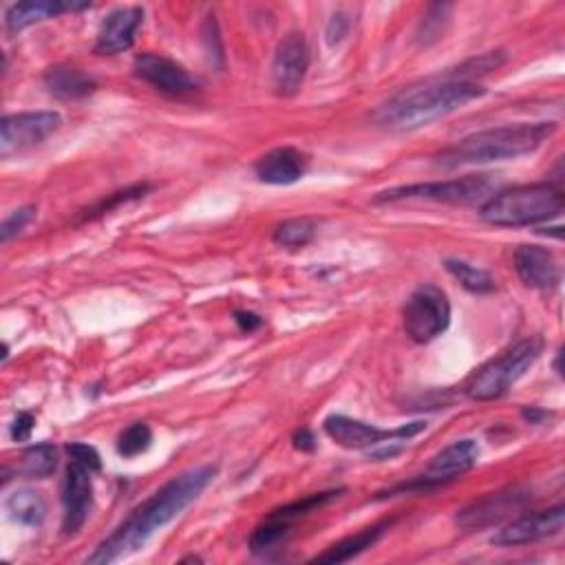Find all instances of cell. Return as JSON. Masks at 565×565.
<instances>
[{"instance_id": "obj_1", "label": "cell", "mask_w": 565, "mask_h": 565, "mask_svg": "<svg viewBox=\"0 0 565 565\" xmlns=\"http://www.w3.org/2000/svg\"><path fill=\"white\" fill-rule=\"evenodd\" d=\"M216 477V466H196L163 483L141 501L86 558L90 565H106L137 552L159 527L181 514Z\"/></svg>"}, {"instance_id": "obj_2", "label": "cell", "mask_w": 565, "mask_h": 565, "mask_svg": "<svg viewBox=\"0 0 565 565\" xmlns=\"http://www.w3.org/2000/svg\"><path fill=\"white\" fill-rule=\"evenodd\" d=\"M483 93L472 79H430L388 97L373 113V121L391 130H417L459 110Z\"/></svg>"}, {"instance_id": "obj_3", "label": "cell", "mask_w": 565, "mask_h": 565, "mask_svg": "<svg viewBox=\"0 0 565 565\" xmlns=\"http://www.w3.org/2000/svg\"><path fill=\"white\" fill-rule=\"evenodd\" d=\"M556 132V121H521L472 132L446 148L437 163L446 168L481 166L525 157L539 150Z\"/></svg>"}, {"instance_id": "obj_4", "label": "cell", "mask_w": 565, "mask_h": 565, "mask_svg": "<svg viewBox=\"0 0 565 565\" xmlns=\"http://www.w3.org/2000/svg\"><path fill=\"white\" fill-rule=\"evenodd\" d=\"M563 190L550 181L499 190L486 199L479 214L499 227H523L545 223L563 212Z\"/></svg>"}, {"instance_id": "obj_5", "label": "cell", "mask_w": 565, "mask_h": 565, "mask_svg": "<svg viewBox=\"0 0 565 565\" xmlns=\"http://www.w3.org/2000/svg\"><path fill=\"white\" fill-rule=\"evenodd\" d=\"M541 338H525L481 364L466 382V395L477 402L503 397L541 355Z\"/></svg>"}, {"instance_id": "obj_6", "label": "cell", "mask_w": 565, "mask_h": 565, "mask_svg": "<svg viewBox=\"0 0 565 565\" xmlns=\"http://www.w3.org/2000/svg\"><path fill=\"white\" fill-rule=\"evenodd\" d=\"M402 322L406 335L417 344L441 335L450 324V300L446 291L433 282L419 285L404 302Z\"/></svg>"}, {"instance_id": "obj_7", "label": "cell", "mask_w": 565, "mask_h": 565, "mask_svg": "<svg viewBox=\"0 0 565 565\" xmlns=\"http://www.w3.org/2000/svg\"><path fill=\"white\" fill-rule=\"evenodd\" d=\"M490 190H492L490 174H466L461 179L388 188V190L377 192L375 201L426 199V201H444V203H475V201L483 199L486 194H490Z\"/></svg>"}, {"instance_id": "obj_8", "label": "cell", "mask_w": 565, "mask_h": 565, "mask_svg": "<svg viewBox=\"0 0 565 565\" xmlns=\"http://www.w3.org/2000/svg\"><path fill=\"white\" fill-rule=\"evenodd\" d=\"M424 428H426V422L422 419L402 424L397 428H377L373 424H366L362 419H353L347 415H329L322 422V430L327 433V437L349 450H371L384 441H406L417 433H422Z\"/></svg>"}, {"instance_id": "obj_9", "label": "cell", "mask_w": 565, "mask_h": 565, "mask_svg": "<svg viewBox=\"0 0 565 565\" xmlns=\"http://www.w3.org/2000/svg\"><path fill=\"white\" fill-rule=\"evenodd\" d=\"M532 501V492L525 486H510L490 494H483L468 505H463L455 523L463 530H483L490 525H497L516 512H523L525 505Z\"/></svg>"}, {"instance_id": "obj_10", "label": "cell", "mask_w": 565, "mask_h": 565, "mask_svg": "<svg viewBox=\"0 0 565 565\" xmlns=\"http://www.w3.org/2000/svg\"><path fill=\"white\" fill-rule=\"evenodd\" d=\"M60 124L62 117L55 110H24L4 115L0 121V154L7 159L42 143L60 128Z\"/></svg>"}, {"instance_id": "obj_11", "label": "cell", "mask_w": 565, "mask_h": 565, "mask_svg": "<svg viewBox=\"0 0 565 565\" xmlns=\"http://www.w3.org/2000/svg\"><path fill=\"white\" fill-rule=\"evenodd\" d=\"M93 472L86 463L68 459L62 481V534L73 536L93 510Z\"/></svg>"}, {"instance_id": "obj_12", "label": "cell", "mask_w": 565, "mask_h": 565, "mask_svg": "<svg viewBox=\"0 0 565 565\" xmlns=\"http://www.w3.org/2000/svg\"><path fill=\"white\" fill-rule=\"evenodd\" d=\"M309 68V46L302 33H287L274 53L271 60V84L274 90L282 97H291L300 90L302 79Z\"/></svg>"}, {"instance_id": "obj_13", "label": "cell", "mask_w": 565, "mask_h": 565, "mask_svg": "<svg viewBox=\"0 0 565 565\" xmlns=\"http://www.w3.org/2000/svg\"><path fill=\"white\" fill-rule=\"evenodd\" d=\"M565 523V508L552 505L539 512H527V514H519L514 516L510 523H505L501 530H497V534L490 539L492 545L499 547H512V545H525V543H534L547 536H554L563 530Z\"/></svg>"}, {"instance_id": "obj_14", "label": "cell", "mask_w": 565, "mask_h": 565, "mask_svg": "<svg viewBox=\"0 0 565 565\" xmlns=\"http://www.w3.org/2000/svg\"><path fill=\"white\" fill-rule=\"evenodd\" d=\"M479 459V446L475 439H457L452 444H448L446 448H441L430 463L426 466V470L408 486L411 488H435L441 486L446 481H452L457 477H461L463 472H468Z\"/></svg>"}, {"instance_id": "obj_15", "label": "cell", "mask_w": 565, "mask_h": 565, "mask_svg": "<svg viewBox=\"0 0 565 565\" xmlns=\"http://www.w3.org/2000/svg\"><path fill=\"white\" fill-rule=\"evenodd\" d=\"M132 71L139 79L166 95H185L196 90L194 77L181 64L159 53H139L132 62Z\"/></svg>"}, {"instance_id": "obj_16", "label": "cell", "mask_w": 565, "mask_h": 565, "mask_svg": "<svg viewBox=\"0 0 565 565\" xmlns=\"http://www.w3.org/2000/svg\"><path fill=\"white\" fill-rule=\"evenodd\" d=\"M514 269L523 285L532 289L554 291L561 285V265L547 247L519 245L514 249Z\"/></svg>"}, {"instance_id": "obj_17", "label": "cell", "mask_w": 565, "mask_h": 565, "mask_svg": "<svg viewBox=\"0 0 565 565\" xmlns=\"http://www.w3.org/2000/svg\"><path fill=\"white\" fill-rule=\"evenodd\" d=\"M141 22H143L141 7H119V9L110 11L99 26L95 53L115 55V53L130 49Z\"/></svg>"}, {"instance_id": "obj_18", "label": "cell", "mask_w": 565, "mask_h": 565, "mask_svg": "<svg viewBox=\"0 0 565 565\" xmlns=\"http://www.w3.org/2000/svg\"><path fill=\"white\" fill-rule=\"evenodd\" d=\"M307 166H309V157L302 150L294 146H280L265 152L254 163V172L263 183L289 185L302 179V174L307 172Z\"/></svg>"}, {"instance_id": "obj_19", "label": "cell", "mask_w": 565, "mask_h": 565, "mask_svg": "<svg viewBox=\"0 0 565 565\" xmlns=\"http://www.w3.org/2000/svg\"><path fill=\"white\" fill-rule=\"evenodd\" d=\"M90 9L88 2H66V0H26V2H15L7 9L4 13V29L7 33L15 35L24 31L31 24H38L42 20L57 18L62 13H73Z\"/></svg>"}, {"instance_id": "obj_20", "label": "cell", "mask_w": 565, "mask_h": 565, "mask_svg": "<svg viewBox=\"0 0 565 565\" xmlns=\"http://www.w3.org/2000/svg\"><path fill=\"white\" fill-rule=\"evenodd\" d=\"M44 88L57 97V99H84L95 93L97 84L90 75H86L82 68L68 66V64H55L46 68L44 73Z\"/></svg>"}, {"instance_id": "obj_21", "label": "cell", "mask_w": 565, "mask_h": 565, "mask_svg": "<svg viewBox=\"0 0 565 565\" xmlns=\"http://www.w3.org/2000/svg\"><path fill=\"white\" fill-rule=\"evenodd\" d=\"M391 525V521H382V523H373L351 536H344L342 541L329 545L322 554H318L313 558V563H347L353 556L362 554L364 550L373 547L377 543V539L386 532V527Z\"/></svg>"}, {"instance_id": "obj_22", "label": "cell", "mask_w": 565, "mask_h": 565, "mask_svg": "<svg viewBox=\"0 0 565 565\" xmlns=\"http://www.w3.org/2000/svg\"><path fill=\"white\" fill-rule=\"evenodd\" d=\"M4 505L13 521L29 525V527H38L46 516V503H44L42 494L31 488H20V490L11 492L7 497Z\"/></svg>"}, {"instance_id": "obj_23", "label": "cell", "mask_w": 565, "mask_h": 565, "mask_svg": "<svg viewBox=\"0 0 565 565\" xmlns=\"http://www.w3.org/2000/svg\"><path fill=\"white\" fill-rule=\"evenodd\" d=\"M55 468H57V448L51 441H40L22 450L15 472L44 479V477H51Z\"/></svg>"}, {"instance_id": "obj_24", "label": "cell", "mask_w": 565, "mask_h": 565, "mask_svg": "<svg viewBox=\"0 0 565 565\" xmlns=\"http://www.w3.org/2000/svg\"><path fill=\"white\" fill-rule=\"evenodd\" d=\"M318 234V221L311 216H294V218H285L282 223H278L274 227V243L280 247H305L309 245Z\"/></svg>"}, {"instance_id": "obj_25", "label": "cell", "mask_w": 565, "mask_h": 565, "mask_svg": "<svg viewBox=\"0 0 565 565\" xmlns=\"http://www.w3.org/2000/svg\"><path fill=\"white\" fill-rule=\"evenodd\" d=\"M291 525L294 523H289L285 519L267 514L265 521L254 527V532L249 536V550L258 556L269 554L271 550H276L278 545H282L287 541V536L291 534Z\"/></svg>"}, {"instance_id": "obj_26", "label": "cell", "mask_w": 565, "mask_h": 565, "mask_svg": "<svg viewBox=\"0 0 565 565\" xmlns=\"http://www.w3.org/2000/svg\"><path fill=\"white\" fill-rule=\"evenodd\" d=\"M444 265L461 282V287L472 291V294H490L497 287L494 278L490 276V271H486L483 267H477V265H472L468 260L448 258Z\"/></svg>"}, {"instance_id": "obj_27", "label": "cell", "mask_w": 565, "mask_h": 565, "mask_svg": "<svg viewBox=\"0 0 565 565\" xmlns=\"http://www.w3.org/2000/svg\"><path fill=\"white\" fill-rule=\"evenodd\" d=\"M152 444V430L148 424L143 422H135L128 428H124L117 437V452L126 459L137 457L141 452H146Z\"/></svg>"}, {"instance_id": "obj_28", "label": "cell", "mask_w": 565, "mask_h": 565, "mask_svg": "<svg viewBox=\"0 0 565 565\" xmlns=\"http://www.w3.org/2000/svg\"><path fill=\"white\" fill-rule=\"evenodd\" d=\"M450 11V4H430L422 24H419V31H417V38L422 44H430L435 42L441 31H444V22L448 20L446 13Z\"/></svg>"}, {"instance_id": "obj_29", "label": "cell", "mask_w": 565, "mask_h": 565, "mask_svg": "<svg viewBox=\"0 0 565 565\" xmlns=\"http://www.w3.org/2000/svg\"><path fill=\"white\" fill-rule=\"evenodd\" d=\"M148 190H150L148 183H137V185H130V188H126V190L113 192L108 199H104L102 203H97L95 207H90V210L84 214V218L99 216V214H104V212H108V210H113V207H117V205H121V203H126V201L139 199V196H143Z\"/></svg>"}, {"instance_id": "obj_30", "label": "cell", "mask_w": 565, "mask_h": 565, "mask_svg": "<svg viewBox=\"0 0 565 565\" xmlns=\"http://www.w3.org/2000/svg\"><path fill=\"white\" fill-rule=\"evenodd\" d=\"M35 216V207L33 205H24V207H18L13 210L0 225V241L2 243H9L15 234H20Z\"/></svg>"}, {"instance_id": "obj_31", "label": "cell", "mask_w": 565, "mask_h": 565, "mask_svg": "<svg viewBox=\"0 0 565 565\" xmlns=\"http://www.w3.org/2000/svg\"><path fill=\"white\" fill-rule=\"evenodd\" d=\"M66 452H68L71 459H77V461L86 463V466H88L90 470H95V472L102 468V457H99V452H97L90 444L71 441V444L66 446Z\"/></svg>"}, {"instance_id": "obj_32", "label": "cell", "mask_w": 565, "mask_h": 565, "mask_svg": "<svg viewBox=\"0 0 565 565\" xmlns=\"http://www.w3.org/2000/svg\"><path fill=\"white\" fill-rule=\"evenodd\" d=\"M33 426H35V419L31 413H24L20 411L15 417H13V424H11V437L15 441H26L33 433Z\"/></svg>"}, {"instance_id": "obj_33", "label": "cell", "mask_w": 565, "mask_h": 565, "mask_svg": "<svg viewBox=\"0 0 565 565\" xmlns=\"http://www.w3.org/2000/svg\"><path fill=\"white\" fill-rule=\"evenodd\" d=\"M203 38L207 42V55L210 57H218V62H223V46H221V38H218V29H216V22L212 20V15L207 18L205 22V29H203Z\"/></svg>"}, {"instance_id": "obj_34", "label": "cell", "mask_w": 565, "mask_h": 565, "mask_svg": "<svg viewBox=\"0 0 565 565\" xmlns=\"http://www.w3.org/2000/svg\"><path fill=\"white\" fill-rule=\"evenodd\" d=\"M347 29H349V20H347L342 13H335V15L329 20V26H327V42H329V44L340 42V40L347 35Z\"/></svg>"}, {"instance_id": "obj_35", "label": "cell", "mask_w": 565, "mask_h": 565, "mask_svg": "<svg viewBox=\"0 0 565 565\" xmlns=\"http://www.w3.org/2000/svg\"><path fill=\"white\" fill-rule=\"evenodd\" d=\"M234 322L238 324V329L241 331H254V329H258L260 324H263V318L260 316H256V313H252V311H243V309H238V311H234Z\"/></svg>"}, {"instance_id": "obj_36", "label": "cell", "mask_w": 565, "mask_h": 565, "mask_svg": "<svg viewBox=\"0 0 565 565\" xmlns=\"http://www.w3.org/2000/svg\"><path fill=\"white\" fill-rule=\"evenodd\" d=\"M291 441H294V446H296L298 450H305V452H311V450L316 448V437H313V433L307 430V428L296 430L294 437H291Z\"/></svg>"}, {"instance_id": "obj_37", "label": "cell", "mask_w": 565, "mask_h": 565, "mask_svg": "<svg viewBox=\"0 0 565 565\" xmlns=\"http://www.w3.org/2000/svg\"><path fill=\"white\" fill-rule=\"evenodd\" d=\"M550 413H545V411H541V408H536V406H525L523 408V417L530 422V424H539L543 417H547Z\"/></svg>"}]
</instances>
